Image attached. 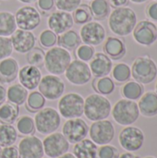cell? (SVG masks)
Masks as SVG:
<instances>
[{"label":"cell","mask_w":157,"mask_h":158,"mask_svg":"<svg viewBox=\"0 0 157 158\" xmlns=\"http://www.w3.org/2000/svg\"><path fill=\"white\" fill-rule=\"evenodd\" d=\"M110 6H113L114 8H118V7H122V6H126L129 4L130 0H107Z\"/></svg>","instance_id":"47"},{"label":"cell","mask_w":157,"mask_h":158,"mask_svg":"<svg viewBox=\"0 0 157 158\" xmlns=\"http://www.w3.org/2000/svg\"><path fill=\"white\" fill-rule=\"evenodd\" d=\"M43 146L45 156L50 158H57L68 153L69 143L62 133L53 132L43 139Z\"/></svg>","instance_id":"13"},{"label":"cell","mask_w":157,"mask_h":158,"mask_svg":"<svg viewBox=\"0 0 157 158\" xmlns=\"http://www.w3.org/2000/svg\"><path fill=\"white\" fill-rule=\"evenodd\" d=\"M144 140L145 137L143 131L131 125L126 126V128H124L118 135L120 146L127 152L130 153L139 151L143 147Z\"/></svg>","instance_id":"9"},{"label":"cell","mask_w":157,"mask_h":158,"mask_svg":"<svg viewBox=\"0 0 157 158\" xmlns=\"http://www.w3.org/2000/svg\"><path fill=\"white\" fill-rule=\"evenodd\" d=\"M37 6L43 12H47L54 7L55 4L54 0H37Z\"/></svg>","instance_id":"46"},{"label":"cell","mask_w":157,"mask_h":158,"mask_svg":"<svg viewBox=\"0 0 157 158\" xmlns=\"http://www.w3.org/2000/svg\"><path fill=\"white\" fill-rule=\"evenodd\" d=\"M13 50L19 54H28L36 44V37L31 31L17 29L11 35Z\"/></svg>","instance_id":"17"},{"label":"cell","mask_w":157,"mask_h":158,"mask_svg":"<svg viewBox=\"0 0 157 158\" xmlns=\"http://www.w3.org/2000/svg\"><path fill=\"white\" fill-rule=\"evenodd\" d=\"M94 55V48L92 45L82 44L76 48V56L81 61H90Z\"/></svg>","instance_id":"41"},{"label":"cell","mask_w":157,"mask_h":158,"mask_svg":"<svg viewBox=\"0 0 157 158\" xmlns=\"http://www.w3.org/2000/svg\"><path fill=\"white\" fill-rule=\"evenodd\" d=\"M15 15L8 11L0 12V36H10L17 30Z\"/></svg>","instance_id":"28"},{"label":"cell","mask_w":157,"mask_h":158,"mask_svg":"<svg viewBox=\"0 0 157 158\" xmlns=\"http://www.w3.org/2000/svg\"><path fill=\"white\" fill-rule=\"evenodd\" d=\"M54 4L58 10L72 12L81 5V0H54Z\"/></svg>","instance_id":"40"},{"label":"cell","mask_w":157,"mask_h":158,"mask_svg":"<svg viewBox=\"0 0 157 158\" xmlns=\"http://www.w3.org/2000/svg\"><path fill=\"white\" fill-rule=\"evenodd\" d=\"M66 79L73 85L81 86L88 83L92 78L89 65L80 59L72 60L65 71Z\"/></svg>","instance_id":"10"},{"label":"cell","mask_w":157,"mask_h":158,"mask_svg":"<svg viewBox=\"0 0 157 158\" xmlns=\"http://www.w3.org/2000/svg\"><path fill=\"white\" fill-rule=\"evenodd\" d=\"M19 115V106L12 104L8 101L0 104V123L13 124L18 119Z\"/></svg>","instance_id":"26"},{"label":"cell","mask_w":157,"mask_h":158,"mask_svg":"<svg viewBox=\"0 0 157 158\" xmlns=\"http://www.w3.org/2000/svg\"><path fill=\"white\" fill-rule=\"evenodd\" d=\"M119 153L118 150L110 144L101 145L100 148L97 150V156L96 158H118Z\"/></svg>","instance_id":"42"},{"label":"cell","mask_w":157,"mask_h":158,"mask_svg":"<svg viewBox=\"0 0 157 158\" xmlns=\"http://www.w3.org/2000/svg\"><path fill=\"white\" fill-rule=\"evenodd\" d=\"M118 158H140V157H139V156H135V155H133V154H132V153H130V152H126V153H123V154L119 155Z\"/></svg>","instance_id":"49"},{"label":"cell","mask_w":157,"mask_h":158,"mask_svg":"<svg viewBox=\"0 0 157 158\" xmlns=\"http://www.w3.org/2000/svg\"><path fill=\"white\" fill-rule=\"evenodd\" d=\"M130 69L131 77L141 84H151L157 77L156 63L148 56L137 57Z\"/></svg>","instance_id":"5"},{"label":"cell","mask_w":157,"mask_h":158,"mask_svg":"<svg viewBox=\"0 0 157 158\" xmlns=\"http://www.w3.org/2000/svg\"><path fill=\"white\" fill-rule=\"evenodd\" d=\"M89 6L93 18L97 20H103L110 14L111 8L107 0H92Z\"/></svg>","instance_id":"31"},{"label":"cell","mask_w":157,"mask_h":158,"mask_svg":"<svg viewBox=\"0 0 157 158\" xmlns=\"http://www.w3.org/2000/svg\"><path fill=\"white\" fill-rule=\"evenodd\" d=\"M0 158H20L18 147L14 145L3 147L0 151Z\"/></svg>","instance_id":"44"},{"label":"cell","mask_w":157,"mask_h":158,"mask_svg":"<svg viewBox=\"0 0 157 158\" xmlns=\"http://www.w3.org/2000/svg\"><path fill=\"white\" fill-rule=\"evenodd\" d=\"M33 120L36 131L42 135L56 131L61 124L60 114L52 107H44L37 111Z\"/></svg>","instance_id":"6"},{"label":"cell","mask_w":157,"mask_h":158,"mask_svg":"<svg viewBox=\"0 0 157 158\" xmlns=\"http://www.w3.org/2000/svg\"><path fill=\"white\" fill-rule=\"evenodd\" d=\"M6 98V88H5L3 85L0 83V104L3 103V102H5Z\"/></svg>","instance_id":"48"},{"label":"cell","mask_w":157,"mask_h":158,"mask_svg":"<svg viewBox=\"0 0 157 158\" xmlns=\"http://www.w3.org/2000/svg\"><path fill=\"white\" fill-rule=\"evenodd\" d=\"M88 133L89 127L87 123L80 118L68 119L62 128V134L69 143L73 144L85 139Z\"/></svg>","instance_id":"14"},{"label":"cell","mask_w":157,"mask_h":158,"mask_svg":"<svg viewBox=\"0 0 157 158\" xmlns=\"http://www.w3.org/2000/svg\"><path fill=\"white\" fill-rule=\"evenodd\" d=\"M143 86L136 81H127L121 89V94L123 97L133 101L140 99L141 96L143 94Z\"/></svg>","instance_id":"32"},{"label":"cell","mask_w":157,"mask_h":158,"mask_svg":"<svg viewBox=\"0 0 157 158\" xmlns=\"http://www.w3.org/2000/svg\"><path fill=\"white\" fill-rule=\"evenodd\" d=\"M18 1H19L21 3H24V4H31V3H33V2H35L37 0H18Z\"/></svg>","instance_id":"52"},{"label":"cell","mask_w":157,"mask_h":158,"mask_svg":"<svg viewBox=\"0 0 157 158\" xmlns=\"http://www.w3.org/2000/svg\"><path fill=\"white\" fill-rule=\"evenodd\" d=\"M57 42L56 34L51 30H43L39 35V43L43 47L51 48Z\"/></svg>","instance_id":"39"},{"label":"cell","mask_w":157,"mask_h":158,"mask_svg":"<svg viewBox=\"0 0 157 158\" xmlns=\"http://www.w3.org/2000/svg\"><path fill=\"white\" fill-rule=\"evenodd\" d=\"M58 113L64 118H77L83 115L84 98L77 93H68L60 97L57 104Z\"/></svg>","instance_id":"7"},{"label":"cell","mask_w":157,"mask_h":158,"mask_svg":"<svg viewBox=\"0 0 157 158\" xmlns=\"http://www.w3.org/2000/svg\"><path fill=\"white\" fill-rule=\"evenodd\" d=\"M56 43L58 44L59 46L65 49L72 50V49H76L81 44V40L79 33L76 31L68 30L57 37Z\"/></svg>","instance_id":"29"},{"label":"cell","mask_w":157,"mask_h":158,"mask_svg":"<svg viewBox=\"0 0 157 158\" xmlns=\"http://www.w3.org/2000/svg\"><path fill=\"white\" fill-rule=\"evenodd\" d=\"M137 24V15L135 11L128 6L115 8L109 14L108 27L110 31L120 37H125L132 33Z\"/></svg>","instance_id":"1"},{"label":"cell","mask_w":157,"mask_h":158,"mask_svg":"<svg viewBox=\"0 0 157 158\" xmlns=\"http://www.w3.org/2000/svg\"><path fill=\"white\" fill-rule=\"evenodd\" d=\"M90 69L92 75L95 78H102L108 76L113 69L112 59L104 53H94L90 60Z\"/></svg>","instance_id":"20"},{"label":"cell","mask_w":157,"mask_h":158,"mask_svg":"<svg viewBox=\"0 0 157 158\" xmlns=\"http://www.w3.org/2000/svg\"><path fill=\"white\" fill-rule=\"evenodd\" d=\"M130 1L134 4H143V3H145L147 0H130Z\"/></svg>","instance_id":"51"},{"label":"cell","mask_w":157,"mask_h":158,"mask_svg":"<svg viewBox=\"0 0 157 158\" xmlns=\"http://www.w3.org/2000/svg\"><path fill=\"white\" fill-rule=\"evenodd\" d=\"M28 95V90L19 83L12 84L6 90V99L8 102L17 106L23 105L26 102Z\"/></svg>","instance_id":"27"},{"label":"cell","mask_w":157,"mask_h":158,"mask_svg":"<svg viewBox=\"0 0 157 158\" xmlns=\"http://www.w3.org/2000/svg\"><path fill=\"white\" fill-rule=\"evenodd\" d=\"M97 145L90 139H83L75 143L73 148V155L76 158H96Z\"/></svg>","instance_id":"25"},{"label":"cell","mask_w":157,"mask_h":158,"mask_svg":"<svg viewBox=\"0 0 157 158\" xmlns=\"http://www.w3.org/2000/svg\"><path fill=\"white\" fill-rule=\"evenodd\" d=\"M71 61V54L68 49L61 46H53L44 54L43 65L50 74L57 76L65 73Z\"/></svg>","instance_id":"3"},{"label":"cell","mask_w":157,"mask_h":158,"mask_svg":"<svg viewBox=\"0 0 157 158\" xmlns=\"http://www.w3.org/2000/svg\"><path fill=\"white\" fill-rule=\"evenodd\" d=\"M65 82L56 75L48 74L42 77L38 85L39 93L47 100H56L65 92Z\"/></svg>","instance_id":"8"},{"label":"cell","mask_w":157,"mask_h":158,"mask_svg":"<svg viewBox=\"0 0 157 158\" xmlns=\"http://www.w3.org/2000/svg\"><path fill=\"white\" fill-rule=\"evenodd\" d=\"M112 105L110 101L100 94H93L84 100L83 115L91 121L106 119L111 114Z\"/></svg>","instance_id":"2"},{"label":"cell","mask_w":157,"mask_h":158,"mask_svg":"<svg viewBox=\"0 0 157 158\" xmlns=\"http://www.w3.org/2000/svg\"><path fill=\"white\" fill-rule=\"evenodd\" d=\"M72 18H73L74 22L79 25H83L87 22H90L93 19L91 9H90V6L88 5H84V4L80 5L73 11Z\"/></svg>","instance_id":"36"},{"label":"cell","mask_w":157,"mask_h":158,"mask_svg":"<svg viewBox=\"0 0 157 158\" xmlns=\"http://www.w3.org/2000/svg\"><path fill=\"white\" fill-rule=\"evenodd\" d=\"M80 37L85 44L96 46L105 40L106 31L100 22L92 20L82 25L80 30Z\"/></svg>","instance_id":"15"},{"label":"cell","mask_w":157,"mask_h":158,"mask_svg":"<svg viewBox=\"0 0 157 158\" xmlns=\"http://www.w3.org/2000/svg\"><path fill=\"white\" fill-rule=\"evenodd\" d=\"M19 70L18 61L13 57L0 60V83H10L18 77Z\"/></svg>","instance_id":"22"},{"label":"cell","mask_w":157,"mask_h":158,"mask_svg":"<svg viewBox=\"0 0 157 158\" xmlns=\"http://www.w3.org/2000/svg\"><path fill=\"white\" fill-rule=\"evenodd\" d=\"M57 158H76V157H75V156H74L73 154H70V153H66V154L62 155L61 156H59V157H57Z\"/></svg>","instance_id":"50"},{"label":"cell","mask_w":157,"mask_h":158,"mask_svg":"<svg viewBox=\"0 0 157 158\" xmlns=\"http://www.w3.org/2000/svg\"><path fill=\"white\" fill-rule=\"evenodd\" d=\"M93 89L102 95H108L111 94L115 90V82L114 81L105 76L102 78H95L93 81Z\"/></svg>","instance_id":"33"},{"label":"cell","mask_w":157,"mask_h":158,"mask_svg":"<svg viewBox=\"0 0 157 158\" xmlns=\"http://www.w3.org/2000/svg\"><path fill=\"white\" fill-rule=\"evenodd\" d=\"M155 93L157 94V81H156V83H155Z\"/></svg>","instance_id":"53"},{"label":"cell","mask_w":157,"mask_h":158,"mask_svg":"<svg viewBox=\"0 0 157 158\" xmlns=\"http://www.w3.org/2000/svg\"><path fill=\"white\" fill-rule=\"evenodd\" d=\"M146 14L149 19L157 22V1L150 3L146 7Z\"/></svg>","instance_id":"45"},{"label":"cell","mask_w":157,"mask_h":158,"mask_svg":"<svg viewBox=\"0 0 157 158\" xmlns=\"http://www.w3.org/2000/svg\"><path fill=\"white\" fill-rule=\"evenodd\" d=\"M115 127L110 120L103 119L94 121L90 129V138L96 145L109 144L115 137Z\"/></svg>","instance_id":"11"},{"label":"cell","mask_w":157,"mask_h":158,"mask_svg":"<svg viewBox=\"0 0 157 158\" xmlns=\"http://www.w3.org/2000/svg\"><path fill=\"white\" fill-rule=\"evenodd\" d=\"M15 19L19 29L31 31L40 25L42 17L36 7L32 6H23L17 10Z\"/></svg>","instance_id":"12"},{"label":"cell","mask_w":157,"mask_h":158,"mask_svg":"<svg viewBox=\"0 0 157 158\" xmlns=\"http://www.w3.org/2000/svg\"><path fill=\"white\" fill-rule=\"evenodd\" d=\"M27 61L29 65L35 66V67H41L43 65L44 62V52L38 47L32 48L27 56Z\"/></svg>","instance_id":"38"},{"label":"cell","mask_w":157,"mask_h":158,"mask_svg":"<svg viewBox=\"0 0 157 158\" xmlns=\"http://www.w3.org/2000/svg\"><path fill=\"white\" fill-rule=\"evenodd\" d=\"M144 158H156V157H155V156H146V157H144Z\"/></svg>","instance_id":"54"},{"label":"cell","mask_w":157,"mask_h":158,"mask_svg":"<svg viewBox=\"0 0 157 158\" xmlns=\"http://www.w3.org/2000/svg\"><path fill=\"white\" fill-rule=\"evenodd\" d=\"M26 107L31 112H37L43 108L45 105V98L39 92L31 93L26 100Z\"/></svg>","instance_id":"37"},{"label":"cell","mask_w":157,"mask_h":158,"mask_svg":"<svg viewBox=\"0 0 157 158\" xmlns=\"http://www.w3.org/2000/svg\"><path fill=\"white\" fill-rule=\"evenodd\" d=\"M18 78L19 83L27 90H34L38 87L42 79V72L38 67L26 65L19 69Z\"/></svg>","instance_id":"21"},{"label":"cell","mask_w":157,"mask_h":158,"mask_svg":"<svg viewBox=\"0 0 157 158\" xmlns=\"http://www.w3.org/2000/svg\"><path fill=\"white\" fill-rule=\"evenodd\" d=\"M74 25L72 15L69 12L56 10L51 13L47 19V26L49 30L56 34H62L70 30Z\"/></svg>","instance_id":"19"},{"label":"cell","mask_w":157,"mask_h":158,"mask_svg":"<svg viewBox=\"0 0 157 158\" xmlns=\"http://www.w3.org/2000/svg\"><path fill=\"white\" fill-rule=\"evenodd\" d=\"M103 49L106 56L116 60L122 58L127 52L124 41L121 40L120 38L113 36H110L107 39H105Z\"/></svg>","instance_id":"24"},{"label":"cell","mask_w":157,"mask_h":158,"mask_svg":"<svg viewBox=\"0 0 157 158\" xmlns=\"http://www.w3.org/2000/svg\"><path fill=\"white\" fill-rule=\"evenodd\" d=\"M18 139V131L12 124H0V147L13 145Z\"/></svg>","instance_id":"30"},{"label":"cell","mask_w":157,"mask_h":158,"mask_svg":"<svg viewBox=\"0 0 157 158\" xmlns=\"http://www.w3.org/2000/svg\"><path fill=\"white\" fill-rule=\"evenodd\" d=\"M132 36L134 41L143 46H151L157 41V26L150 20L137 22Z\"/></svg>","instance_id":"16"},{"label":"cell","mask_w":157,"mask_h":158,"mask_svg":"<svg viewBox=\"0 0 157 158\" xmlns=\"http://www.w3.org/2000/svg\"><path fill=\"white\" fill-rule=\"evenodd\" d=\"M16 130L18 133L28 136L32 135L35 131V125L34 120L30 116H22L19 119H17Z\"/></svg>","instance_id":"35"},{"label":"cell","mask_w":157,"mask_h":158,"mask_svg":"<svg viewBox=\"0 0 157 158\" xmlns=\"http://www.w3.org/2000/svg\"><path fill=\"white\" fill-rule=\"evenodd\" d=\"M111 113L114 120L121 126H130L140 117L138 104L133 100L126 98L118 100L114 105Z\"/></svg>","instance_id":"4"},{"label":"cell","mask_w":157,"mask_h":158,"mask_svg":"<svg viewBox=\"0 0 157 158\" xmlns=\"http://www.w3.org/2000/svg\"><path fill=\"white\" fill-rule=\"evenodd\" d=\"M13 52L12 43L9 37L0 36V60L9 57Z\"/></svg>","instance_id":"43"},{"label":"cell","mask_w":157,"mask_h":158,"mask_svg":"<svg viewBox=\"0 0 157 158\" xmlns=\"http://www.w3.org/2000/svg\"><path fill=\"white\" fill-rule=\"evenodd\" d=\"M140 114L147 118L157 116V94L155 92H147L143 94L138 103Z\"/></svg>","instance_id":"23"},{"label":"cell","mask_w":157,"mask_h":158,"mask_svg":"<svg viewBox=\"0 0 157 158\" xmlns=\"http://www.w3.org/2000/svg\"><path fill=\"white\" fill-rule=\"evenodd\" d=\"M113 79L118 83H124L131 78L130 67L126 63H118L112 69Z\"/></svg>","instance_id":"34"},{"label":"cell","mask_w":157,"mask_h":158,"mask_svg":"<svg viewBox=\"0 0 157 158\" xmlns=\"http://www.w3.org/2000/svg\"><path fill=\"white\" fill-rule=\"evenodd\" d=\"M18 149L20 158H43L44 155L43 141L34 135H28L21 139Z\"/></svg>","instance_id":"18"},{"label":"cell","mask_w":157,"mask_h":158,"mask_svg":"<svg viewBox=\"0 0 157 158\" xmlns=\"http://www.w3.org/2000/svg\"><path fill=\"white\" fill-rule=\"evenodd\" d=\"M155 1H157V0H155Z\"/></svg>","instance_id":"55"}]
</instances>
